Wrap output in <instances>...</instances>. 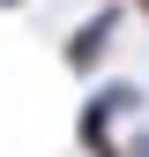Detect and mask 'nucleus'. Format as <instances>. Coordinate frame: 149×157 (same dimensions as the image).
<instances>
[{
  "label": "nucleus",
  "mask_w": 149,
  "mask_h": 157,
  "mask_svg": "<svg viewBox=\"0 0 149 157\" xmlns=\"http://www.w3.org/2000/svg\"><path fill=\"white\" fill-rule=\"evenodd\" d=\"M0 8H23V0H0Z\"/></svg>",
  "instance_id": "4"
},
{
  "label": "nucleus",
  "mask_w": 149,
  "mask_h": 157,
  "mask_svg": "<svg viewBox=\"0 0 149 157\" xmlns=\"http://www.w3.org/2000/svg\"><path fill=\"white\" fill-rule=\"evenodd\" d=\"M119 23H127V0H104L89 23H74V30H67V52H60V60H67L74 75H97V67H104V52H112V37H119Z\"/></svg>",
  "instance_id": "1"
},
{
  "label": "nucleus",
  "mask_w": 149,
  "mask_h": 157,
  "mask_svg": "<svg viewBox=\"0 0 149 157\" xmlns=\"http://www.w3.org/2000/svg\"><path fill=\"white\" fill-rule=\"evenodd\" d=\"M142 8H149V0H142Z\"/></svg>",
  "instance_id": "5"
},
{
  "label": "nucleus",
  "mask_w": 149,
  "mask_h": 157,
  "mask_svg": "<svg viewBox=\"0 0 149 157\" xmlns=\"http://www.w3.org/2000/svg\"><path fill=\"white\" fill-rule=\"evenodd\" d=\"M127 157H149V135H142V142H127Z\"/></svg>",
  "instance_id": "3"
},
{
  "label": "nucleus",
  "mask_w": 149,
  "mask_h": 157,
  "mask_svg": "<svg viewBox=\"0 0 149 157\" xmlns=\"http://www.w3.org/2000/svg\"><path fill=\"white\" fill-rule=\"evenodd\" d=\"M134 105H142L134 82H97V97L82 105V150H89V157H119V150H112V120L134 112Z\"/></svg>",
  "instance_id": "2"
}]
</instances>
